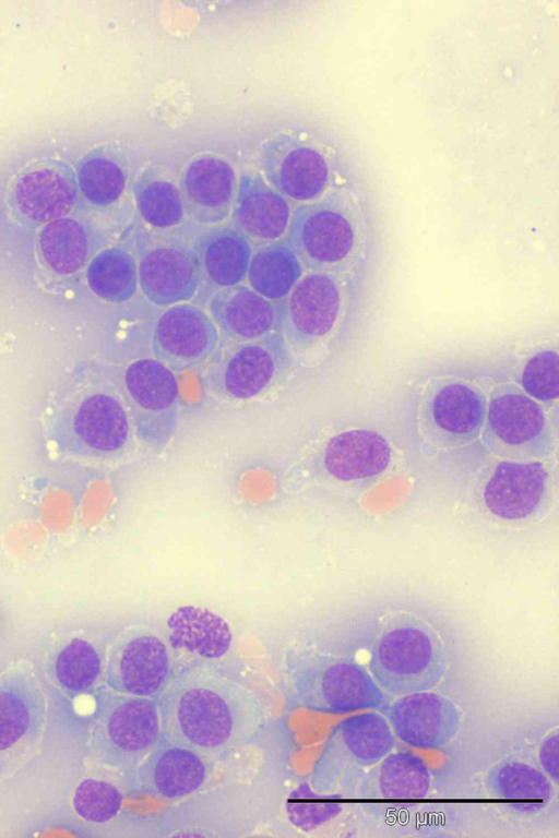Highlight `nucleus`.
I'll use <instances>...</instances> for the list:
<instances>
[{
    "instance_id": "1",
    "label": "nucleus",
    "mask_w": 559,
    "mask_h": 838,
    "mask_svg": "<svg viewBox=\"0 0 559 838\" xmlns=\"http://www.w3.org/2000/svg\"><path fill=\"white\" fill-rule=\"evenodd\" d=\"M157 702L163 737L209 759L249 742L266 715L252 690L209 663L178 670Z\"/></svg>"
},
{
    "instance_id": "2",
    "label": "nucleus",
    "mask_w": 559,
    "mask_h": 838,
    "mask_svg": "<svg viewBox=\"0 0 559 838\" xmlns=\"http://www.w3.org/2000/svg\"><path fill=\"white\" fill-rule=\"evenodd\" d=\"M368 211L366 195L356 184L335 189L292 212L286 243L311 272L344 271L367 243Z\"/></svg>"
},
{
    "instance_id": "3",
    "label": "nucleus",
    "mask_w": 559,
    "mask_h": 838,
    "mask_svg": "<svg viewBox=\"0 0 559 838\" xmlns=\"http://www.w3.org/2000/svg\"><path fill=\"white\" fill-rule=\"evenodd\" d=\"M448 663L442 637L412 616L386 624L369 647L368 671L385 694L394 696L432 690Z\"/></svg>"
},
{
    "instance_id": "4",
    "label": "nucleus",
    "mask_w": 559,
    "mask_h": 838,
    "mask_svg": "<svg viewBox=\"0 0 559 838\" xmlns=\"http://www.w3.org/2000/svg\"><path fill=\"white\" fill-rule=\"evenodd\" d=\"M162 738L156 698L127 695L108 687L95 693L90 743L99 763L132 771Z\"/></svg>"
},
{
    "instance_id": "5",
    "label": "nucleus",
    "mask_w": 559,
    "mask_h": 838,
    "mask_svg": "<svg viewBox=\"0 0 559 838\" xmlns=\"http://www.w3.org/2000/svg\"><path fill=\"white\" fill-rule=\"evenodd\" d=\"M285 670L297 703L326 714L373 710L386 698L360 663L328 655H287Z\"/></svg>"
},
{
    "instance_id": "6",
    "label": "nucleus",
    "mask_w": 559,
    "mask_h": 838,
    "mask_svg": "<svg viewBox=\"0 0 559 838\" xmlns=\"http://www.w3.org/2000/svg\"><path fill=\"white\" fill-rule=\"evenodd\" d=\"M394 744L395 737L383 715L365 710L348 716L326 738L309 783L319 792L338 794L354 777L392 752Z\"/></svg>"
},
{
    "instance_id": "7",
    "label": "nucleus",
    "mask_w": 559,
    "mask_h": 838,
    "mask_svg": "<svg viewBox=\"0 0 559 838\" xmlns=\"http://www.w3.org/2000/svg\"><path fill=\"white\" fill-rule=\"evenodd\" d=\"M123 394L140 443L162 452L179 422L180 394L174 371L155 358L136 359L124 370Z\"/></svg>"
},
{
    "instance_id": "8",
    "label": "nucleus",
    "mask_w": 559,
    "mask_h": 838,
    "mask_svg": "<svg viewBox=\"0 0 559 838\" xmlns=\"http://www.w3.org/2000/svg\"><path fill=\"white\" fill-rule=\"evenodd\" d=\"M47 717V699L36 673L26 666L0 675V779L15 771L37 747Z\"/></svg>"
},
{
    "instance_id": "9",
    "label": "nucleus",
    "mask_w": 559,
    "mask_h": 838,
    "mask_svg": "<svg viewBox=\"0 0 559 838\" xmlns=\"http://www.w3.org/2000/svg\"><path fill=\"white\" fill-rule=\"evenodd\" d=\"M484 423L486 444L502 456L539 458L552 450L554 436L545 410L512 383L492 391Z\"/></svg>"
},
{
    "instance_id": "10",
    "label": "nucleus",
    "mask_w": 559,
    "mask_h": 838,
    "mask_svg": "<svg viewBox=\"0 0 559 838\" xmlns=\"http://www.w3.org/2000/svg\"><path fill=\"white\" fill-rule=\"evenodd\" d=\"M177 672L168 642L146 628L122 634L106 655V687L127 695L158 698Z\"/></svg>"
},
{
    "instance_id": "11",
    "label": "nucleus",
    "mask_w": 559,
    "mask_h": 838,
    "mask_svg": "<svg viewBox=\"0 0 559 838\" xmlns=\"http://www.w3.org/2000/svg\"><path fill=\"white\" fill-rule=\"evenodd\" d=\"M283 300L278 308L283 337L297 348H307L335 327L343 307L342 286L334 274L309 272Z\"/></svg>"
},
{
    "instance_id": "12",
    "label": "nucleus",
    "mask_w": 559,
    "mask_h": 838,
    "mask_svg": "<svg viewBox=\"0 0 559 838\" xmlns=\"http://www.w3.org/2000/svg\"><path fill=\"white\" fill-rule=\"evenodd\" d=\"M219 331L209 312L193 303L167 307L155 321L151 348L156 360L173 371L206 362L216 351Z\"/></svg>"
},
{
    "instance_id": "13",
    "label": "nucleus",
    "mask_w": 559,
    "mask_h": 838,
    "mask_svg": "<svg viewBox=\"0 0 559 838\" xmlns=\"http://www.w3.org/2000/svg\"><path fill=\"white\" fill-rule=\"evenodd\" d=\"M260 164L270 184L298 202L319 199L331 181L332 168L323 149L295 135L270 140L262 148Z\"/></svg>"
},
{
    "instance_id": "14",
    "label": "nucleus",
    "mask_w": 559,
    "mask_h": 838,
    "mask_svg": "<svg viewBox=\"0 0 559 838\" xmlns=\"http://www.w3.org/2000/svg\"><path fill=\"white\" fill-rule=\"evenodd\" d=\"M395 738L421 750H439L457 734L461 715L444 695L427 691L397 696L384 716Z\"/></svg>"
},
{
    "instance_id": "15",
    "label": "nucleus",
    "mask_w": 559,
    "mask_h": 838,
    "mask_svg": "<svg viewBox=\"0 0 559 838\" xmlns=\"http://www.w3.org/2000/svg\"><path fill=\"white\" fill-rule=\"evenodd\" d=\"M138 274L140 290L157 307L188 302L203 278L194 250L171 241L154 242L142 249Z\"/></svg>"
},
{
    "instance_id": "16",
    "label": "nucleus",
    "mask_w": 559,
    "mask_h": 838,
    "mask_svg": "<svg viewBox=\"0 0 559 838\" xmlns=\"http://www.w3.org/2000/svg\"><path fill=\"white\" fill-rule=\"evenodd\" d=\"M211 769V759L163 737L134 769L135 786L148 797L177 801L202 789Z\"/></svg>"
},
{
    "instance_id": "17",
    "label": "nucleus",
    "mask_w": 559,
    "mask_h": 838,
    "mask_svg": "<svg viewBox=\"0 0 559 838\" xmlns=\"http://www.w3.org/2000/svg\"><path fill=\"white\" fill-rule=\"evenodd\" d=\"M284 337L270 333L254 340L235 342L217 363L215 387L233 399H250L273 382L286 355Z\"/></svg>"
},
{
    "instance_id": "18",
    "label": "nucleus",
    "mask_w": 559,
    "mask_h": 838,
    "mask_svg": "<svg viewBox=\"0 0 559 838\" xmlns=\"http://www.w3.org/2000/svg\"><path fill=\"white\" fill-rule=\"evenodd\" d=\"M549 470L539 460H502L486 482V508L504 520H523L536 514L548 493Z\"/></svg>"
},
{
    "instance_id": "19",
    "label": "nucleus",
    "mask_w": 559,
    "mask_h": 838,
    "mask_svg": "<svg viewBox=\"0 0 559 838\" xmlns=\"http://www.w3.org/2000/svg\"><path fill=\"white\" fill-rule=\"evenodd\" d=\"M432 776L426 763L409 752H390L362 778L360 797L378 812L406 807L426 799Z\"/></svg>"
},
{
    "instance_id": "20",
    "label": "nucleus",
    "mask_w": 559,
    "mask_h": 838,
    "mask_svg": "<svg viewBox=\"0 0 559 838\" xmlns=\"http://www.w3.org/2000/svg\"><path fill=\"white\" fill-rule=\"evenodd\" d=\"M487 402L474 384L445 379L436 382L426 402V416L437 433L454 443L476 439L485 422Z\"/></svg>"
},
{
    "instance_id": "21",
    "label": "nucleus",
    "mask_w": 559,
    "mask_h": 838,
    "mask_svg": "<svg viewBox=\"0 0 559 838\" xmlns=\"http://www.w3.org/2000/svg\"><path fill=\"white\" fill-rule=\"evenodd\" d=\"M236 188L234 167L222 157L203 155L186 167L180 192L193 219L214 224L228 215Z\"/></svg>"
},
{
    "instance_id": "22",
    "label": "nucleus",
    "mask_w": 559,
    "mask_h": 838,
    "mask_svg": "<svg viewBox=\"0 0 559 838\" xmlns=\"http://www.w3.org/2000/svg\"><path fill=\"white\" fill-rule=\"evenodd\" d=\"M74 433L88 454L110 458L130 444L132 423L117 396L98 392L85 397L74 415Z\"/></svg>"
},
{
    "instance_id": "23",
    "label": "nucleus",
    "mask_w": 559,
    "mask_h": 838,
    "mask_svg": "<svg viewBox=\"0 0 559 838\" xmlns=\"http://www.w3.org/2000/svg\"><path fill=\"white\" fill-rule=\"evenodd\" d=\"M290 216L287 199L261 175H241L233 205V218L240 232L247 238L276 241L286 232Z\"/></svg>"
},
{
    "instance_id": "24",
    "label": "nucleus",
    "mask_w": 559,
    "mask_h": 838,
    "mask_svg": "<svg viewBox=\"0 0 559 838\" xmlns=\"http://www.w3.org/2000/svg\"><path fill=\"white\" fill-rule=\"evenodd\" d=\"M485 786L508 812L524 817L542 814L557 795V785L540 768L518 758L492 766Z\"/></svg>"
},
{
    "instance_id": "25",
    "label": "nucleus",
    "mask_w": 559,
    "mask_h": 838,
    "mask_svg": "<svg viewBox=\"0 0 559 838\" xmlns=\"http://www.w3.org/2000/svg\"><path fill=\"white\" fill-rule=\"evenodd\" d=\"M207 309L219 333L235 342L259 339L278 324L274 302L242 284L217 289Z\"/></svg>"
},
{
    "instance_id": "26",
    "label": "nucleus",
    "mask_w": 559,
    "mask_h": 838,
    "mask_svg": "<svg viewBox=\"0 0 559 838\" xmlns=\"http://www.w3.org/2000/svg\"><path fill=\"white\" fill-rule=\"evenodd\" d=\"M166 641L175 653L209 662L228 654L233 644V632L228 622L216 612L185 604L168 616Z\"/></svg>"
},
{
    "instance_id": "27",
    "label": "nucleus",
    "mask_w": 559,
    "mask_h": 838,
    "mask_svg": "<svg viewBox=\"0 0 559 838\" xmlns=\"http://www.w3.org/2000/svg\"><path fill=\"white\" fill-rule=\"evenodd\" d=\"M75 192V181L68 168L45 164L20 176L14 185V202L28 219L52 222L70 211Z\"/></svg>"
},
{
    "instance_id": "28",
    "label": "nucleus",
    "mask_w": 559,
    "mask_h": 838,
    "mask_svg": "<svg viewBox=\"0 0 559 838\" xmlns=\"http://www.w3.org/2000/svg\"><path fill=\"white\" fill-rule=\"evenodd\" d=\"M392 451L386 439L367 429H353L331 438L323 451V466L335 479L350 481L383 472Z\"/></svg>"
},
{
    "instance_id": "29",
    "label": "nucleus",
    "mask_w": 559,
    "mask_h": 838,
    "mask_svg": "<svg viewBox=\"0 0 559 838\" xmlns=\"http://www.w3.org/2000/svg\"><path fill=\"white\" fill-rule=\"evenodd\" d=\"M193 250L202 277L217 289L239 285L246 279L252 250L248 238L238 229L218 227L209 230L199 238Z\"/></svg>"
},
{
    "instance_id": "30",
    "label": "nucleus",
    "mask_w": 559,
    "mask_h": 838,
    "mask_svg": "<svg viewBox=\"0 0 559 838\" xmlns=\"http://www.w3.org/2000/svg\"><path fill=\"white\" fill-rule=\"evenodd\" d=\"M302 275L304 266L293 249L273 241L251 254L246 279L253 291L274 302L283 300Z\"/></svg>"
},
{
    "instance_id": "31",
    "label": "nucleus",
    "mask_w": 559,
    "mask_h": 838,
    "mask_svg": "<svg viewBox=\"0 0 559 838\" xmlns=\"http://www.w3.org/2000/svg\"><path fill=\"white\" fill-rule=\"evenodd\" d=\"M106 655L90 638L72 637L52 657L51 673L56 685L70 697L92 692L104 673Z\"/></svg>"
},
{
    "instance_id": "32",
    "label": "nucleus",
    "mask_w": 559,
    "mask_h": 838,
    "mask_svg": "<svg viewBox=\"0 0 559 838\" xmlns=\"http://www.w3.org/2000/svg\"><path fill=\"white\" fill-rule=\"evenodd\" d=\"M86 280L99 298L109 302L127 301L139 288L138 262L124 248H108L92 260Z\"/></svg>"
},
{
    "instance_id": "33",
    "label": "nucleus",
    "mask_w": 559,
    "mask_h": 838,
    "mask_svg": "<svg viewBox=\"0 0 559 838\" xmlns=\"http://www.w3.org/2000/svg\"><path fill=\"white\" fill-rule=\"evenodd\" d=\"M40 253L48 266L61 274L79 271L86 262L90 240L85 227L72 218L50 222L39 236Z\"/></svg>"
},
{
    "instance_id": "34",
    "label": "nucleus",
    "mask_w": 559,
    "mask_h": 838,
    "mask_svg": "<svg viewBox=\"0 0 559 838\" xmlns=\"http://www.w3.org/2000/svg\"><path fill=\"white\" fill-rule=\"evenodd\" d=\"M138 211L143 220L156 229L178 226L185 217V204L177 185L157 176L140 179L134 188Z\"/></svg>"
},
{
    "instance_id": "35",
    "label": "nucleus",
    "mask_w": 559,
    "mask_h": 838,
    "mask_svg": "<svg viewBox=\"0 0 559 838\" xmlns=\"http://www.w3.org/2000/svg\"><path fill=\"white\" fill-rule=\"evenodd\" d=\"M78 179L83 195L98 206L118 201L126 185L122 167L105 154H93L84 158L79 167Z\"/></svg>"
},
{
    "instance_id": "36",
    "label": "nucleus",
    "mask_w": 559,
    "mask_h": 838,
    "mask_svg": "<svg viewBox=\"0 0 559 838\" xmlns=\"http://www.w3.org/2000/svg\"><path fill=\"white\" fill-rule=\"evenodd\" d=\"M285 810L295 827L310 831L336 818L343 804L336 794L319 792L309 782H302L288 794Z\"/></svg>"
},
{
    "instance_id": "37",
    "label": "nucleus",
    "mask_w": 559,
    "mask_h": 838,
    "mask_svg": "<svg viewBox=\"0 0 559 838\" xmlns=\"http://www.w3.org/2000/svg\"><path fill=\"white\" fill-rule=\"evenodd\" d=\"M123 803L120 789L104 779L81 780L72 795V807L82 821L104 824L115 818Z\"/></svg>"
},
{
    "instance_id": "38",
    "label": "nucleus",
    "mask_w": 559,
    "mask_h": 838,
    "mask_svg": "<svg viewBox=\"0 0 559 838\" xmlns=\"http://www.w3.org/2000/svg\"><path fill=\"white\" fill-rule=\"evenodd\" d=\"M520 385L536 402L556 400L559 394L557 349L546 348L532 355L522 368Z\"/></svg>"
},
{
    "instance_id": "39",
    "label": "nucleus",
    "mask_w": 559,
    "mask_h": 838,
    "mask_svg": "<svg viewBox=\"0 0 559 838\" xmlns=\"http://www.w3.org/2000/svg\"><path fill=\"white\" fill-rule=\"evenodd\" d=\"M558 750V729H555L542 740L537 751V759L540 769L551 779L555 785H558L559 778Z\"/></svg>"
}]
</instances>
